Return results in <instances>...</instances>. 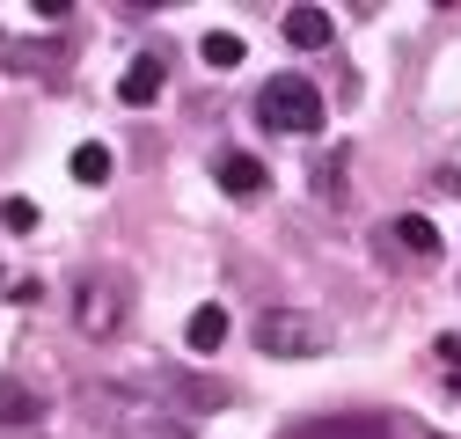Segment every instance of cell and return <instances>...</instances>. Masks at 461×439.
<instances>
[{
    "label": "cell",
    "instance_id": "cell-2",
    "mask_svg": "<svg viewBox=\"0 0 461 439\" xmlns=\"http://www.w3.org/2000/svg\"><path fill=\"white\" fill-rule=\"evenodd\" d=\"M257 352H271V359H315L322 352V329H315V315H301V308H271V315H257Z\"/></svg>",
    "mask_w": 461,
    "mask_h": 439
},
{
    "label": "cell",
    "instance_id": "cell-10",
    "mask_svg": "<svg viewBox=\"0 0 461 439\" xmlns=\"http://www.w3.org/2000/svg\"><path fill=\"white\" fill-rule=\"evenodd\" d=\"M395 242H402V249H418V256H439V249H447L439 228H432L425 212H402V220H395Z\"/></svg>",
    "mask_w": 461,
    "mask_h": 439
},
{
    "label": "cell",
    "instance_id": "cell-5",
    "mask_svg": "<svg viewBox=\"0 0 461 439\" xmlns=\"http://www.w3.org/2000/svg\"><path fill=\"white\" fill-rule=\"evenodd\" d=\"M118 439H191V425L168 417V410H132V417L118 425Z\"/></svg>",
    "mask_w": 461,
    "mask_h": 439
},
{
    "label": "cell",
    "instance_id": "cell-4",
    "mask_svg": "<svg viewBox=\"0 0 461 439\" xmlns=\"http://www.w3.org/2000/svg\"><path fill=\"white\" fill-rule=\"evenodd\" d=\"M184 337H191V352H220V345H227V308H220V300L191 308V322H184Z\"/></svg>",
    "mask_w": 461,
    "mask_h": 439
},
{
    "label": "cell",
    "instance_id": "cell-6",
    "mask_svg": "<svg viewBox=\"0 0 461 439\" xmlns=\"http://www.w3.org/2000/svg\"><path fill=\"white\" fill-rule=\"evenodd\" d=\"M220 191H227V198H257V191H264V161L227 154V161H220Z\"/></svg>",
    "mask_w": 461,
    "mask_h": 439
},
{
    "label": "cell",
    "instance_id": "cell-3",
    "mask_svg": "<svg viewBox=\"0 0 461 439\" xmlns=\"http://www.w3.org/2000/svg\"><path fill=\"white\" fill-rule=\"evenodd\" d=\"M132 315V293L118 286V279H81V293H74V329L81 337H118V322Z\"/></svg>",
    "mask_w": 461,
    "mask_h": 439
},
{
    "label": "cell",
    "instance_id": "cell-13",
    "mask_svg": "<svg viewBox=\"0 0 461 439\" xmlns=\"http://www.w3.org/2000/svg\"><path fill=\"white\" fill-rule=\"evenodd\" d=\"M74 184H110V147H74Z\"/></svg>",
    "mask_w": 461,
    "mask_h": 439
},
{
    "label": "cell",
    "instance_id": "cell-15",
    "mask_svg": "<svg viewBox=\"0 0 461 439\" xmlns=\"http://www.w3.org/2000/svg\"><path fill=\"white\" fill-rule=\"evenodd\" d=\"M0 228H8V235H30V228H37V205H30V198H8V205H0Z\"/></svg>",
    "mask_w": 461,
    "mask_h": 439
},
{
    "label": "cell",
    "instance_id": "cell-12",
    "mask_svg": "<svg viewBox=\"0 0 461 439\" xmlns=\"http://www.w3.org/2000/svg\"><path fill=\"white\" fill-rule=\"evenodd\" d=\"M198 59L220 67V74H227V67H242V37H235V30H212V37L198 44Z\"/></svg>",
    "mask_w": 461,
    "mask_h": 439
},
{
    "label": "cell",
    "instance_id": "cell-7",
    "mask_svg": "<svg viewBox=\"0 0 461 439\" xmlns=\"http://www.w3.org/2000/svg\"><path fill=\"white\" fill-rule=\"evenodd\" d=\"M285 44L322 51V44H330V8H294V15H285Z\"/></svg>",
    "mask_w": 461,
    "mask_h": 439
},
{
    "label": "cell",
    "instance_id": "cell-8",
    "mask_svg": "<svg viewBox=\"0 0 461 439\" xmlns=\"http://www.w3.org/2000/svg\"><path fill=\"white\" fill-rule=\"evenodd\" d=\"M118 95H125V103H154V95H161V59H154V51H140V59L125 67Z\"/></svg>",
    "mask_w": 461,
    "mask_h": 439
},
{
    "label": "cell",
    "instance_id": "cell-1",
    "mask_svg": "<svg viewBox=\"0 0 461 439\" xmlns=\"http://www.w3.org/2000/svg\"><path fill=\"white\" fill-rule=\"evenodd\" d=\"M257 125L308 139V132H322V95H315L308 81H294V74H278V81H264V95H257Z\"/></svg>",
    "mask_w": 461,
    "mask_h": 439
},
{
    "label": "cell",
    "instance_id": "cell-14",
    "mask_svg": "<svg viewBox=\"0 0 461 439\" xmlns=\"http://www.w3.org/2000/svg\"><path fill=\"white\" fill-rule=\"evenodd\" d=\"M315 191H322L330 205H344V147H330V161H322V176H315Z\"/></svg>",
    "mask_w": 461,
    "mask_h": 439
},
{
    "label": "cell",
    "instance_id": "cell-11",
    "mask_svg": "<svg viewBox=\"0 0 461 439\" xmlns=\"http://www.w3.org/2000/svg\"><path fill=\"white\" fill-rule=\"evenodd\" d=\"M37 410H44V403L23 389V381H0V425H30Z\"/></svg>",
    "mask_w": 461,
    "mask_h": 439
},
{
    "label": "cell",
    "instance_id": "cell-9",
    "mask_svg": "<svg viewBox=\"0 0 461 439\" xmlns=\"http://www.w3.org/2000/svg\"><path fill=\"white\" fill-rule=\"evenodd\" d=\"M51 59H59V44H0V67H8V74H44Z\"/></svg>",
    "mask_w": 461,
    "mask_h": 439
}]
</instances>
